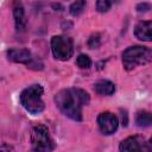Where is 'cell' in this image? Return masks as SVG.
Instances as JSON below:
<instances>
[{"label": "cell", "mask_w": 152, "mask_h": 152, "mask_svg": "<svg viewBox=\"0 0 152 152\" xmlns=\"http://www.w3.org/2000/svg\"><path fill=\"white\" fill-rule=\"evenodd\" d=\"M86 6H87V2L86 0H76L75 2L71 4V6L69 7V11H70V14L74 15V17H77L80 14L83 13V11L86 10Z\"/></svg>", "instance_id": "obj_13"}, {"label": "cell", "mask_w": 152, "mask_h": 152, "mask_svg": "<svg viewBox=\"0 0 152 152\" xmlns=\"http://www.w3.org/2000/svg\"><path fill=\"white\" fill-rule=\"evenodd\" d=\"M97 125L102 134H113L119 126L118 118L110 112H103L97 116Z\"/></svg>", "instance_id": "obj_6"}, {"label": "cell", "mask_w": 152, "mask_h": 152, "mask_svg": "<svg viewBox=\"0 0 152 152\" xmlns=\"http://www.w3.org/2000/svg\"><path fill=\"white\" fill-rule=\"evenodd\" d=\"M127 114H126V112H124L122 113V125L124 126H127Z\"/></svg>", "instance_id": "obj_20"}, {"label": "cell", "mask_w": 152, "mask_h": 152, "mask_svg": "<svg viewBox=\"0 0 152 152\" xmlns=\"http://www.w3.org/2000/svg\"><path fill=\"white\" fill-rule=\"evenodd\" d=\"M76 64L81 69H89L90 65H91V59H90L89 56H87L84 53H81L76 59Z\"/></svg>", "instance_id": "obj_14"}, {"label": "cell", "mask_w": 152, "mask_h": 152, "mask_svg": "<svg viewBox=\"0 0 152 152\" xmlns=\"http://www.w3.org/2000/svg\"><path fill=\"white\" fill-rule=\"evenodd\" d=\"M94 89L99 95H106V96H110L114 94L115 91V86L113 82L108 81V80H99L97 82H95L94 84Z\"/></svg>", "instance_id": "obj_11"}, {"label": "cell", "mask_w": 152, "mask_h": 152, "mask_svg": "<svg viewBox=\"0 0 152 152\" xmlns=\"http://www.w3.org/2000/svg\"><path fill=\"white\" fill-rule=\"evenodd\" d=\"M12 11H13V18H14V24H15V30L18 32L24 31L25 27H26V17H25L24 6L20 2V0H13Z\"/></svg>", "instance_id": "obj_7"}, {"label": "cell", "mask_w": 152, "mask_h": 152, "mask_svg": "<svg viewBox=\"0 0 152 152\" xmlns=\"http://www.w3.org/2000/svg\"><path fill=\"white\" fill-rule=\"evenodd\" d=\"M43 93H44V89L40 84H32L25 88L20 94L21 106L33 115L42 113L45 108V104L42 100Z\"/></svg>", "instance_id": "obj_2"}, {"label": "cell", "mask_w": 152, "mask_h": 152, "mask_svg": "<svg viewBox=\"0 0 152 152\" xmlns=\"http://www.w3.org/2000/svg\"><path fill=\"white\" fill-rule=\"evenodd\" d=\"M114 1L115 0H96V10L101 13H104L108 10H110Z\"/></svg>", "instance_id": "obj_15"}, {"label": "cell", "mask_w": 152, "mask_h": 152, "mask_svg": "<svg viewBox=\"0 0 152 152\" xmlns=\"http://www.w3.org/2000/svg\"><path fill=\"white\" fill-rule=\"evenodd\" d=\"M151 8V6H150V4H146V2H142V4H139L138 6H137V11L138 12H147L148 10Z\"/></svg>", "instance_id": "obj_18"}, {"label": "cell", "mask_w": 152, "mask_h": 152, "mask_svg": "<svg viewBox=\"0 0 152 152\" xmlns=\"http://www.w3.org/2000/svg\"><path fill=\"white\" fill-rule=\"evenodd\" d=\"M119 150L121 152L126 151H141L144 148V140H141L139 137H128L125 140H122L119 145Z\"/></svg>", "instance_id": "obj_10"}, {"label": "cell", "mask_w": 152, "mask_h": 152, "mask_svg": "<svg viewBox=\"0 0 152 152\" xmlns=\"http://www.w3.org/2000/svg\"><path fill=\"white\" fill-rule=\"evenodd\" d=\"M152 23L150 20L139 21L134 27V36L142 42H151L152 40Z\"/></svg>", "instance_id": "obj_9"}, {"label": "cell", "mask_w": 152, "mask_h": 152, "mask_svg": "<svg viewBox=\"0 0 152 152\" xmlns=\"http://www.w3.org/2000/svg\"><path fill=\"white\" fill-rule=\"evenodd\" d=\"M7 58L11 62L27 65L33 57L31 55V51L27 49H11L7 51Z\"/></svg>", "instance_id": "obj_8"}, {"label": "cell", "mask_w": 152, "mask_h": 152, "mask_svg": "<svg viewBox=\"0 0 152 152\" xmlns=\"http://www.w3.org/2000/svg\"><path fill=\"white\" fill-rule=\"evenodd\" d=\"M151 59L152 51L145 46H129L122 52V64L126 70H132L138 65L147 64L151 62Z\"/></svg>", "instance_id": "obj_3"}, {"label": "cell", "mask_w": 152, "mask_h": 152, "mask_svg": "<svg viewBox=\"0 0 152 152\" xmlns=\"http://www.w3.org/2000/svg\"><path fill=\"white\" fill-rule=\"evenodd\" d=\"M31 145L33 151L50 152L55 148L50 138L49 129L45 125H37L31 131Z\"/></svg>", "instance_id": "obj_4"}, {"label": "cell", "mask_w": 152, "mask_h": 152, "mask_svg": "<svg viewBox=\"0 0 152 152\" xmlns=\"http://www.w3.org/2000/svg\"><path fill=\"white\" fill-rule=\"evenodd\" d=\"M101 45V38L99 33H95L93 36H90V38L88 39V46L89 49H97Z\"/></svg>", "instance_id": "obj_16"}, {"label": "cell", "mask_w": 152, "mask_h": 152, "mask_svg": "<svg viewBox=\"0 0 152 152\" xmlns=\"http://www.w3.org/2000/svg\"><path fill=\"white\" fill-rule=\"evenodd\" d=\"M27 68H31V69H34V70H42L43 69V63L40 61H37V59H31V62L27 64Z\"/></svg>", "instance_id": "obj_17"}, {"label": "cell", "mask_w": 152, "mask_h": 152, "mask_svg": "<svg viewBox=\"0 0 152 152\" xmlns=\"http://www.w3.org/2000/svg\"><path fill=\"white\" fill-rule=\"evenodd\" d=\"M51 50L56 59L68 61L74 53L72 40L66 36H53L51 39Z\"/></svg>", "instance_id": "obj_5"}, {"label": "cell", "mask_w": 152, "mask_h": 152, "mask_svg": "<svg viewBox=\"0 0 152 152\" xmlns=\"http://www.w3.org/2000/svg\"><path fill=\"white\" fill-rule=\"evenodd\" d=\"M14 148L7 144H0V151H13Z\"/></svg>", "instance_id": "obj_19"}, {"label": "cell", "mask_w": 152, "mask_h": 152, "mask_svg": "<svg viewBox=\"0 0 152 152\" xmlns=\"http://www.w3.org/2000/svg\"><path fill=\"white\" fill-rule=\"evenodd\" d=\"M135 124L139 127H148L152 124V116L146 110H140L137 113L135 116Z\"/></svg>", "instance_id": "obj_12"}, {"label": "cell", "mask_w": 152, "mask_h": 152, "mask_svg": "<svg viewBox=\"0 0 152 152\" xmlns=\"http://www.w3.org/2000/svg\"><path fill=\"white\" fill-rule=\"evenodd\" d=\"M89 101V94L80 88L63 89L55 95V103L58 109L74 121L82 120V107L87 106Z\"/></svg>", "instance_id": "obj_1"}]
</instances>
